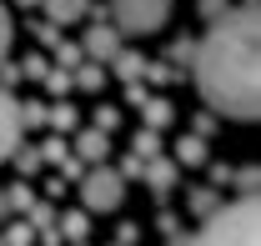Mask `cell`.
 <instances>
[{
  "label": "cell",
  "mask_w": 261,
  "mask_h": 246,
  "mask_svg": "<svg viewBox=\"0 0 261 246\" xmlns=\"http://www.w3.org/2000/svg\"><path fill=\"white\" fill-rule=\"evenodd\" d=\"M196 91L226 121L261 116V20L256 5L226 10L211 31L196 40Z\"/></svg>",
  "instance_id": "obj_1"
},
{
  "label": "cell",
  "mask_w": 261,
  "mask_h": 246,
  "mask_svg": "<svg viewBox=\"0 0 261 246\" xmlns=\"http://www.w3.org/2000/svg\"><path fill=\"white\" fill-rule=\"evenodd\" d=\"M186 246H261V206L256 196H241L211 216Z\"/></svg>",
  "instance_id": "obj_2"
},
{
  "label": "cell",
  "mask_w": 261,
  "mask_h": 246,
  "mask_svg": "<svg viewBox=\"0 0 261 246\" xmlns=\"http://www.w3.org/2000/svg\"><path fill=\"white\" fill-rule=\"evenodd\" d=\"M171 20V0H111L116 35H151Z\"/></svg>",
  "instance_id": "obj_3"
},
{
  "label": "cell",
  "mask_w": 261,
  "mask_h": 246,
  "mask_svg": "<svg viewBox=\"0 0 261 246\" xmlns=\"http://www.w3.org/2000/svg\"><path fill=\"white\" fill-rule=\"evenodd\" d=\"M81 196H86L91 211H116V206L126 201V181H121L111 166H96V171L86 176V186H81Z\"/></svg>",
  "instance_id": "obj_4"
},
{
  "label": "cell",
  "mask_w": 261,
  "mask_h": 246,
  "mask_svg": "<svg viewBox=\"0 0 261 246\" xmlns=\"http://www.w3.org/2000/svg\"><path fill=\"white\" fill-rule=\"evenodd\" d=\"M15 146H20V106L10 91H0V161H10Z\"/></svg>",
  "instance_id": "obj_5"
},
{
  "label": "cell",
  "mask_w": 261,
  "mask_h": 246,
  "mask_svg": "<svg viewBox=\"0 0 261 246\" xmlns=\"http://www.w3.org/2000/svg\"><path fill=\"white\" fill-rule=\"evenodd\" d=\"M86 51H91L96 61H116V51H121V40H116V31H111V26H96V31L86 35Z\"/></svg>",
  "instance_id": "obj_6"
},
{
  "label": "cell",
  "mask_w": 261,
  "mask_h": 246,
  "mask_svg": "<svg viewBox=\"0 0 261 246\" xmlns=\"http://www.w3.org/2000/svg\"><path fill=\"white\" fill-rule=\"evenodd\" d=\"M91 10V0H45V15L56 20V26H70V20H81Z\"/></svg>",
  "instance_id": "obj_7"
},
{
  "label": "cell",
  "mask_w": 261,
  "mask_h": 246,
  "mask_svg": "<svg viewBox=\"0 0 261 246\" xmlns=\"http://www.w3.org/2000/svg\"><path fill=\"white\" fill-rule=\"evenodd\" d=\"M81 156L100 161V156H106V136H86V141H81Z\"/></svg>",
  "instance_id": "obj_8"
},
{
  "label": "cell",
  "mask_w": 261,
  "mask_h": 246,
  "mask_svg": "<svg viewBox=\"0 0 261 246\" xmlns=\"http://www.w3.org/2000/svg\"><path fill=\"white\" fill-rule=\"evenodd\" d=\"M5 51H10V15H5V5H0V61H5Z\"/></svg>",
  "instance_id": "obj_9"
},
{
  "label": "cell",
  "mask_w": 261,
  "mask_h": 246,
  "mask_svg": "<svg viewBox=\"0 0 261 246\" xmlns=\"http://www.w3.org/2000/svg\"><path fill=\"white\" fill-rule=\"evenodd\" d=\"M5 211H10V201H5V191H0V221H5Z\"/></svg>",
  "instance_id": "obj_10"
}]
</instances>
